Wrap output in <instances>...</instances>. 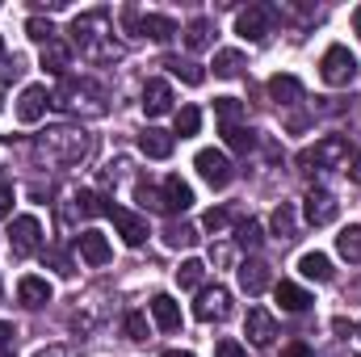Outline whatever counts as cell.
<instances>
[{"instance_id": "6da1fadb", "label": "cell", "mask_w": 361, "mask_h": 357, "mask_svg": "<svg viewBox=\"0 0 361 357\" xmlns=\"http://www.w3.org/2000/svg\"><path fill=\"white\" fill-rule=\"evenodd\" d=\"M92 152V135L76 131V126H55L38 139V160L47 164H80Z\"/></svg>"}, {"instance_id": "7a4b0ae2", "label": "cell", "mask_w": 361, "mask_h": 357, "mask_svg": "<svg viewBox=\"0 0 361 357\" xmlns=\"http://www.w3.org/2000/svg\"><path fill=\"white\" fill-rule=\"evenodd\" d=\"M72 42L89 59H118V47L109 42V8H92L72 21Z\"/></svg>"}, {"instance_id": "3957f363", "label": "cell", "mask_w": 361, "mask_h": 357, "mask_svg": "<svg viewBox=\"0 0 361 357\" xmlns=\"http://www.w3.org/2000/svg\"><path fill=\"white\" fill-rule=\"evenodd\" d=\"M63 114H85V118H101L105 114V89L89 80V76H63V85L51 97Z\"/></svg>"}, {"instance_id": "277c9868", "label": "cell", "mask_w": 361, "mask_h": 357, "mask_svg": "<svg viewBox=\"0 0 361 357\" xmlns=\"http://www.w3.org/2000/svg\"><path fill=\"white\" fill-rule=\"evenodd\" d=\"M319 76H324V85H332V89H349V85L357 80V55H353L349 47H328L324 59H319Z\"/></svg>"}, {"instance_id": "5b68a950", "label": "cell", "mask_w": 361, "mask_h": 357, "mask_svg": "<svg viewBox=\"0 0 361 357\" xmlns=\"http://www.w3.org/2000/svg\"><path fill=\"white\" fill-rule=\"evenodd\" d=\"M345 156H349V139H345V135H324L315 147H307V152L298 156V164H302V169H311V164H315V169H336Z\"/></svg>"}, {"instance_id": "8992f818", "label": "cell", "mask_w": 361, "mask_h": 357, "mask_svg": "<svg viewBox=\"0 0 361 357\" xmlns=\"http://www.w3.org/2000/svg\"><path fill=\"white\" fill-rule=\"evenodd\" d=\"M193 169H197V177L206 181L210 189H227V185H231V177H235L231 160H227L223 152H214V147H202V152L193 156Z\"/></svg>"}, {"instance_id": "52a82bcc", "label": "cell", "mask_w": 361, "mask_h": 357, "mask_svg": "<svg viewBox=\"0 0 361 357\" xmlns=\"http://www.w3.org/2000/svg\"><path fill=\"white\" fill-rule=\"evenodd\" d=\"M38 244H42V223L34 214H17L8 223V248H13V257H30V253H38Z\"/></svg>"}, {"instance_id": "ba28073f", "label": "cell", "mask_w": 361, "mask_h": 357, "mask_svg": "<svg viewBox=\"0 0 361 357\" xmlns=\"http://www.w3.org/2000/svg\"><path fill=\"white\" fill-rule=\"evenodd\" d=\"M302 214H307L311 227H328V223H336L341 202H336V193H328V189H311V193L302 198Z\"/></svg>"}, {"instance_id": "9c48e42d", "label": "cell", "mask_w": 361, "mask_h": 357, "mask_svg": "<svg viewBox=\"0 0 361 357\" xmlns=\"http://www.w3.org/2000/svg\"><path fill=\"white\" fill-rule=\"evenodd\" d=\"M105 214L114 219V227H118V236H122L126 248H143L147 244V219H139V214H130L126 206H114V202H109Z\"/></svg>"}, {"instance_id": "30bf717a", "label": "cell", "mask_w": 361, "mask_h": 357, "mask_svg": "<svg viewBox=\"0 0 361 357\" xmlns=\"http://www.w3.org/2000/svg\"><path fill=\"white\" fill-rule=\"evenodd\" d=\"M193 315H197L202 324L227 320V315H231V294H227V286H206V290L197 294V303H193Z\"/></svg>"}, {"instance_id": "8fae6325", "label": "cell", "mask_w": 361, "mask_h": 357, "mask_svg": "<svg viewBox=\"0 0 361 357\" xmlns=\"http://www.w3.org/2000/svg\"><path fill=\"white\" fill-rule=\"evenodd\" d=\"M269 25H273V8H269V4H248V8L235 17V34H240V38H248V42L269 38Z\"/></svg>"}, {"instance_id": "7c38bea8", "label": "cell", "mask_w": 361, "mask_h": 357, "mask_svg": "<svg viewBox=\"0 0 361 357\" xmlns=\"http://www.w3.org/2000/svg\"><path fill=\"white\" fill-rule=\"evenodd\" d=\"M47 101H51V92L42 89V85H25V89H21V97H17V122H21V126L42 122Z\"/></svg>"}, {"instance_id": "4fadbf2b", "label": "cell", "mask_w": 361, "mask_h": 357, "mask_svg": "<svg viewBox=\"0 0 361 357\" xmlns=\"http://www.w3.org/2000/svg\"><path fill=\"white\" fill-rule=\"evenodd\" d=\"M244 337H248L257 349H265V345H273V337H277V320H273L265 307H252L248 320H244Z\"/></svg>"}, {"instance_id": "5bb4252c", "label": "cell", "mask_w": 361, "mask_h": 357, "mask_svg": "<svg viewBox=\"0 0 361 357\" xmlns=\"http://www.w3.org/2000/svg\"><path fill=\"white\" fill-rule=\"evenodd\" d=\"M160 202H164V214H185V210L193 206V189H189L180 177H164V185H160Z\"/></svg>"}, {"instance_id": "9a60e30c", "label": "cell", "mask_w": 361, "mask_h": 357, "mask_svg": "<svg viewBox=\"0 0 361 357\" xmlns=\"http://www.w3.org/2000/svg\"><path fill=\"white\" fill-rule=\"evenodd\" d=\"M173 109V85L169 80H147L143 85V114L147 118H164Z\"/></svg>"}, {"instance_id": "2e32d148", "label": "cell", "mask_w": 361, "mask_h": 357, "mask_svg": "<svg viewBox=\"0 0 361 357\" xmlns=\"http://www.w3.org/2000/svg\"><path fill=\"white\" fill-rule=\"evenodd\" d=\"M76 253H80L85 265H109V257H114V248H109V240H105L101 231H80Z\"/></svg>"}, {"instance_id": "e0dca14e", "label": "cell", "mask_w": 361, "mask_h": 357, "mask_svg": "<svg viewBox=\"0 0 361 357\" xmlns=\"http://www.w3.org/2000/svg\"><path fill=\"white\" fill-rule=\"evenodd\" d=\"M173 147H177V139H173L169 131H160V126H147V131L139 135V152H143L147 160H169Z\"/></svg>"}, {"instance_id": "ac0fdd59", "label": "cell", "mask_w": 361, "mask_h": 357, "mask_svg": "<svg viewBox=\"0 0 361 357\" xmlns=\"http://www.w3.org/2000/svg\"><path fill=\"white\" fill-rule=\"evenodd\" d=\"M51 294H55V290H51V282H47V277H38V273H25V277L17 282V298H21L25 307H47V303H51Z\"/></svg>"}, {"instance_id": "d6986e66", "label": "cell", "mask_w": 361, "mask_h": 357, "mask_svg": "<svg viewBox=\"0 0 361 357\" xmlns=\"http://www.w3.org/2000/svg\"><path fill=\"white\" fill-rule=\"evenodd\" d=\"M139 34L152 38V42H169V38L177 34V21L164 17V13H143V17H139Z\"/></svg>"}, {"instance_id": "ffe728a7", "label": "cell", "mask_w": 361, "mask_h": 357, "mask_svg": "<svg viewBox=\"0 0 361 357\" xmlns=\"http://www.w3.org/2000/svg\"><path fill=\"white\" fill-rule=\"evenodd\" d=\"M273 298H277L281 311H290V315H298V311L311 307V294H307L302 286H294V282H277V286H273Z\"/></svg>"}, {"instance_id": "44dd1931", "label": "cell", "mask_w": 361, "mask_h": 357, "mask_svg": "<svg viewBox=\"0 0 361 357\" xmlns=\"http://www.w3.org/2000/svg\"><path fill=\"white\" fill-rule=\"evenodd\" d=\"M235 273H240V290H244V294H261V290L269 286V265H265V261H257V257H252V261H244Z\"/></svg>"}, {"instance_id": "7402d4cb", "label": "cell", "mask_w": 361, "mask_h": 357, "mask_svg": "<svg viewBox=\"0 0 361 357\" xmlns=\"http://www.w3.org/2000/svg\"><path fill=\"white\" fill-rule=\"evenodd\" d=\"M269 97L277 101V105H298L302 101V85H298V76H273L269 80Z\"/></svg>"}, {"instance_id": "603a6c76", "label": "cell", "mask_w": 361, "mask_h": 357, "mask_svg": "<svg viewBox=\"0 0 361 357\" xmlns=\"http://www.w3.org/2000/svg\"><path fill=\"white\" fill-rule=\"evenodd\" d=\"M68 63H72V47H68L63 38H55V42H47V47H42V68H47V72L63 76V72H68Z\"/></svg>"}, {"instance_id": "cb8c5ba5", "label": "cell", "mask_w": 361, "mask_h": 357, "mask_svg": "<svg viewBox=\"0 0 361 357\" xmlns=\"http://www.w3.org/2000/svg\"><path fill=\"white\" fill-rule=\"evenodd\" d=\"M152 320H156L164 332H173V328H180V307L169 294H156V298H152Z\"/></svg>"}, {"instance_id": "d4e9b609", "label": "cell", "mask_w": 361, "mask_h": 357, "mask_svg": "<svg viewBox=\"0 0 361 357\" xmlns=\"http://www.w3.org/2000/svg\"><path fill=\"white\" fill-rule=\"evenodd\" d=\"M269 227H273V236H277V240H294V231H298V214H294V206H290V202H281V206L273 210Z\"/></svg>"}, {"instance_id": "484cf974", "label": "cell", "mask_w": 361, "mask_h": 357, "mask_svg": "<svg viewBox=\"0 0 361 357\" xmlns=\"http://www.w3.org/2000/svg\"><path fill=\"white\" fill-rule=\"evenodd\" d=\"M298 269H302V277H311V282H332V261H328L324 253H302V257H298Z\"/></svg>"}, {"instance_id": "4316f807", "label": "cell", "mask_w": 361, "mask_h": 357, "mask_svg": "<svg viewBox=\"0 0 361 357\" xmlns=\"http://www.w3.org/2000/svg\"><path fill=\"white\" fill-rule=\"evenodd\" d=\"M336 253L349 261V265H361V227L353 223V227H345L341 236H336Z\"/></svg>"}, {"instance_id": "83f0119b", "label": "cell", "mask_w": 361, "mask_h": 357, "mask_svg": "<svg viewBox=\"0 0 361 357\" xmlns=\"http://www.w3.org/2000/svg\"><path fill=\"white\" fill-rule=\"evenodd\" d=\"M210 34H214V25H210L206 17H193V21L185 25V47H189V51H206V47H210Z\"/></svg>"}, {"instance_id": "f1b7e54d", "label": "cell", "mask_w": 361, "mask_h": 357, "mask_svg": "<svg viewBox=\"0 0 361 357\" xmlns=\"http://www.w3.org/2000/svg\"><path fill=\"white\" fill-rule=\"evenodd\" d=\"M219 131H223V143H227L231 152H252V147H257V131H248V126H240V122H235V126H219Z\"/></svg>"}, {"instance_id": "f546056e", "label": "cell", "mask_w": 361, "mask_h": 357, "mask_svg": "<svg viewBox=\"0 0 361 357\" xmlns=\"http://www.w3.org/2000/svg\"><path fill=\"white\" fill-rule=\"evenodd\" d=\"M72 206H76V214H80V219H97V214H105V210H109V202H105L101 193H92V189H80V193L72 198Z\"/></svg>"}, {"instance_id": "4dcf8cb0", "label": "cell", "mask_w": 361, "mask_h": 357, "mask_svg": "<svg viewBox=\"0 0 361 357\" xmlns=\"http://www.w3.org/2000/svg\"><path fill=\"white\" fill-rule=\"evenodd\" d=\"M164 244L169 248H193L197 244V227L193 223H169L164 227Z\"/></svg>"}, {"instance_id": "1f68e13d", "label": "cell", "mask_w": 361, "mask_h": 357, "mask_svg": "<svg viewBox=\"0 0 361 357\" xmlns=\"http://www.w3.org/2000/svg\"><path fill=\"white\" fill-rule=\"evenodd\" d=\"M164 68H169V72H173L177 80H185V85H193V89H197V85L206 80V72H202V63H193V59H169Z\"/></svg>"}, {"instance_id": "d6a6232c", "label": "cell", "mask_w": 361, "mask_h": 357, "mask_svg": "<svg viewBox=\"0 0 361 357\" xmlns=\"http://www.w3.org/2000/svg\"><path fill=\"white\" fill-rule=\"evenodd\" d=\"M240 72H244V55H240V51H214V76L231 80V76H240Z\"/></svg>"}, {"instance_id": "836d02e7", "label": "cell", "mask_w": 361, "mask_h": 357, "mask_svg": "<svg viewBox=\"0 0 361 357\" xmlns=\"http://www.w3.org/2000/svg\"><path fill=\"white\" fill-rule=\"evenodd\" d=\"M240 114H244V101H240V97H214V118H219V126H235Z\"/></svg>"}, {"instance_id": "e575fe53", "label": "cell", "mask_w": 361, "mask_h": 357, "mask_svg": "<svg viewBox=\"0 0 361 357\" xmlns=\"http://www.w3.org/2000/svg\"><path fill=\"white\" fill-rule=\"evenodd\" d=\"M202 277H206V265H202V261H180V269H177V286L180 290H197Z\"/></svg>"}, {"instance_id": "d590c367", "label": "cell", "mask_w": 361, "mask_h": 357, "mask_svg": "<svg viewBox=\"0 0 361 357\" xmlns=\"http://www.w3.org/2000/svg\"><path fill=\"white\" fill-rule=\"evenodd\" d=\"M261 240H265V227H261L257 219L240 223V231H235V244H240V248H248V253H252V248H261Z\"/></svg>"}, {"instance_id": "8d00e7d4", "label": "cell", "mask_w": 361, "mask_h": 357, "mask_svg": "<svg viewBox=\"0 0 361 357\" xmlns=\"http://www.w3.org/2000/svg\"><path fill=\"white\" fill-rule=\"evenodd\" d=\"M197 126H202V109H197V105H185V109H177V131H173V135L189 139V135H197Z\"/></svg>"}, {"instance_id": "74e56055", "label": "cell", "mask_w": 361, "mask_h": 357, "mask_svg": "<svg viewBox=\"0 0 361 357\" xmlns=\"http://www.w3.org/2000/svg\"><path fill=\"white\" fill-rule=\"evenodd\" d=\"M135 202H139L143 210H164V202H160V189H156L152 181H139V185H135Z\"/></svg>"}, {"instance_id": "f35d334b", "label": "cell", "mask_w": 361, "mask_h": 357, "mask_svg": "<svg viewBox=\"0 0 361 357\" xmlns=\"http://www.w3.org/2000/svg\"><path fill=\"white\" fill-rule=\"evenodd\" d=\"M25 34H30L34 42H42V47L55 42V25H51L47 17H30V21H25Z\"/></svg>"}, {"instance_id": "ab89813d", "label": "cell", "mask_w": 361, "mask_h": 357, "mask_svg": "<svg viewBox=\"0 0 361 357\" xmlns=\"http://www.w3.org/2000/svg\"><path fill=\"white\" fill-rule=\"evenodd\" d=\"M227 223H231V219H227V210H219V206H210V210L202 214V227H206V231H214V236H219V231H227Z\"/></svg>"}, {"instance_id": "60d3db41", "label": "cell", "mask_w": 361, "mask_h": 357, "mask_svg": "<svg viewBox=\"0 0 361 357\" xmlns=\"http://www.w3.org/2000/svg\"><path fill=\"white\" fill-rule=\"evenodd\" d=\"M126 337L130 341H147V315L143 311H130L126 315Z\"/></svg>"}, {"instance_id": "b9f144b4", "label": "cell", "mask_w": 361, "mask_h": 357, "mask_svg": "<svg viewBox=\"0 0 361 357\" xmlns=\"http://www.w3.org/2000/svg\"><path fill=\"white\" fill-rule=\"evenodd\" d=\"M214 357H248V349H244L235 337H219V341H214Z\"/></svg>"}, {"instance_id": "7bdbcfd3", "label": "cell", "mask_w": 361, "mask_h": 357, "mask_svg": "<svg viewBox=\"0 0 361 357\" xmlns=\"http://www.w3.org/2000/svg\"><path fill=\"white\" fill-rule=\"evenodd\" d=\"M281 357H315V349H311V345H302V341H290V345L281 349Z\"/></svg>"}, {"instance_id": "ee69618b", "label": "cell", "mask_w": 361, "mask_h": 357, "mask_svg": "<svg viewBox=\"0 0 361 357\" xmlns=\"http://www.w3.org/2000/svg\"><path fill=\"white\" fill-rule=\"evenodd\" d=\"M13 214V185H0V219Z\"/></svg>"}, {"instance_id": "f6af8a7d", "label": "cell", "mask_w": 361, "mask_h": 357, "mask_svg": "<svg viewBox=\"0 0 361 357\" xmlns=\"http://www.w3.org/2000/svg\"><path fill=\"white\" fill-rule=\"evenodd\" d=\"M51 265H55V273H63V277H72V273H76V269L68 265V257H63V253H51Z\"/></svg>"}, {"instance_id": "bcb514c9", "label": "cell", "mask_w": 361, "mask_h": 357, "mask_svg": "<svg viewBox=\"0 0 361 357\" xmlns=\"http://www.w3.org/2000/svg\"><path fill=\"white\" fill-rule=\"evenodd\" d=\"M13 337H17V332H13V324H4V320H0V353L13 345Z\"/></svg>"}, {"instance_id": "7dc6e473", "label": "cell", "mask_w": 361, "mask_h": 357, "mask_svg": "<svg viewBox=\"0 0 361 357\" xmlns=\"http://www.w3.org/2000/svg\"><path fill=\"white\" fill-rule=\"evenodd\" d=\"M349 181H357V185H361V152H353V169H349Z\"/></svg>"}, {"instance_id": "c3c4849f", "label": "cell", "mask_w": 361, "mask_h": 357, "mask_svg": "<svg viewBox=\"0 0 361 357\" xmlns=\"http://www.w3.org/2000/svg\"><path fill=\"white\" fill-rule=\"evenodd\" d=\"M34 357H68V353H63L59 345H51V349H38V353H34Z\"/></svg>"}, {"instance_id": "681fc988", "label": "cell", "mask_w": 361, "mask_h": 357, "mask_svg": "<svg viewBox=\"0 0 361 357\" xmlns=\"http://www.w3.org/2000/svg\"><path fill=\"white\" fill-rule=\"evenodd\" d=\"M160 357H193V353H185V349H169V353H160Z\"/></svg>"}, {"instance_id": "f907efd6", "label": "cell", "mask_w": 361, "mask_h": 357, "mask_svg": "<svg viewBox=\"0 0 361 357\" xmlns=\"http://www.w3.org/2000/svg\"><path fill=\"white\" fill-rule=\"evenodd\" d=\"M353 25H357V34H361V8H357V13H353Z\"/></svg>"}, {"instance_id": "816d5d0a", "label": "cell", "mask_w": 361, "mask_h": 357, "mask_svg": "<svg viewBox=\"0 0 361 357\" xmlns=\"http://www.w3.org/2000/svg\"><path fill=\"white\" fill-rule=\"evenodd\" d=\"M0 55H4V38H0Z\"/></svg>"}, {"instance_id": "f5cc1de1", "label": "cell", "mask_w": 361, "mask_h": 357, "mask_svg": "<svg viewBox=\"0 0 361 357\" xmlns=\"http://www.w3.org/2000/svg\"><path fill=\"white\" fill-rule=\"evenodd\" d=\"M357 337H361V324H357Z\"/></svg>"}, {"instance_id": "db71d44e", "label": "cell", "mask_w": 361, "mask_h": 357, "mask_svg": "<svg viewBox=\"0 0 361 357\" xmlns=\"http://www.w3.org/2000/svg\"><path fill=\"white\" fill-rule=\"evenodd\" d=\"M0 357H13V353H0Z\"/></svg>"}]
</instances>
